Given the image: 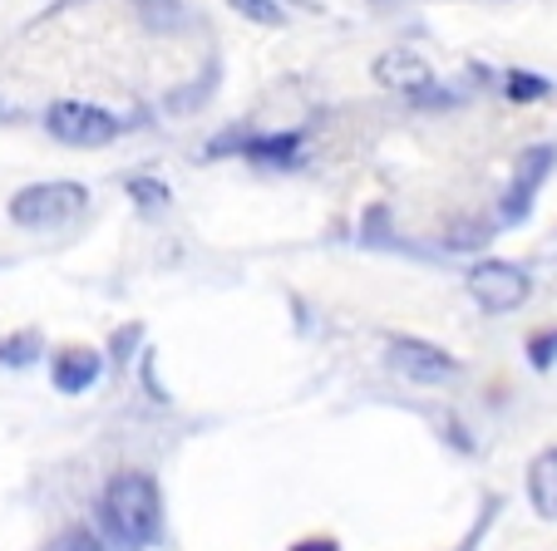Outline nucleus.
I'll list each match as a JSON object with an SVG mask.
<instances>
[{
    "mask_svg": "<svg viewBox=\"0 0 557 551\" xmlns=\"http://www.w3.org/2000/svg\"><path fill=\"white\" fill-rule=\"evenodd\" d=\"M469 296L488 315H513L533 296V276L523 266H513V261H479L469 271Z\"/></svg>",
    "mask_w": 557,
    "mask_h": 551,
    "instance_id": "5",
    "label": "nucleus"
},
{
    "mask_svg": "<svg viewBox=\"0 0 557 551\" xmlns=\"http://www.w3.org/2000/svg\"><path fill=\"white\" fill-rule=\"evenodd\" d=\"M45 354L40 330H15V335H0V364L5 370H30L35 360Z\"/></svg>",
    "mask_w": 557,
    "mask_h": 551,
    "instance_id": "11",
    "label": "nucleus"
},
{
    "mask_svg": "<svg viewBox=\"0 0 557 551\" xmlns=\"http://www.w3.org/2000/svg\"><path fill=\"white\" fill-rule=\"evenodd\" d=\"M292 551H341V541L336 537H301V541H292Z\"/></svg>",
    "mask_w": 557,
    "mask_h": 551,
    "instance_id": "22",
    "label": "nucleus"
},
{
    "mask_svg": "<svg viewBox=\"0 0 557 551\" xmlns=\"http://www.w3.org/2000/svg\"><path fill=\"white\" fill-rule=\"evenodd\" d=\"M99 375H104V354L89 350V345H70L50 360V385L60 395H85L99 385Z\"/></svg>",
    "mask_w": 557,
    "mask_h": 551,
    "instance_id": "8",
    "label": "nucleus"
},
{
    "mask_svg": "<svg viewBox=\"0 0 557 551\" xmlns=\"http://www.w3.org/2000/svg\"><path fill=\"white\" fill-rule=\"evenodd\" d=\"M557 167V148L553 143H533L518 153V167H513V183H508L504 192V222L513 227V222H528V212H533V198L537 188L547 183V173Z\"/></svg>",
    "mask_w": 557,
    "mask_h": 551,
    "instance_id": "7",
    "label": "nucleus"
},
{
    "mask_svg": "<svg viewBox=\"0 0 557 551\" xmlns=\"http://www.w3.org/2000/svg\"><path fill=\"white\" fill-rule=\"evenodd\" d=\"M138 340H144V325H124V330H114V340H109V354H114V364H124L128 354L138 350Z\"/></svg>",
    "mask_w": 557,
    "mask_h": 551,
    "instance_id": "20",
    "label": "nucleus"
},
{
    "mask_svg": "<svg viewBox=\"0 0 557 551\" xmlns=\"http://www.w3.org/2000/svg\"><path fill=\"white\" fill-rule=\"evenodd\" d=\"M547 89H553V84L533 70H508L504 74V95L513 99V104H537V99H547Z\"/></svg>",
    "mask_w": 557,
    "mask_h": 551,
    "instance_id": "13",
    "label": "nucleus"
},
{
    "mask_svg": "<svg viewBox=\"0 0 557 551\" xmlns=\"http://www.w3.org/2000/svg\"><path fill=\"white\" fill-rule=\"evenodd\" d=\"M444 438H449V443H454V448H459V453H473V438H469V434H463V428H459V424H454V418H444Z\"/></svg>",
    "mask_w": 557,
    "mask_h": 551,
    "instance_id": "23",
    "label": "nucleus"
},
{
    "mask_svg": "<svg viewBox=\"0 0 557 551\" xmlns=\"http://www.w3.org/2000/svg\"><path fill=\"white\" fill-rule=\"evenodd\" d=\"M138 5H144V21L153 25V30H178V25H188L183 0H138Z\"/></svg>",
    "mask_w": 557,
    "mask_h": 551,
    "instance_id": "14",
    "label": "nucleus"
},
{
    "mask_svg": "<svg viewBox=\"0 0 557 551\" xmlns=\"http://www.w3.org/2000/svg\"><path fill=\"white\" fill-rule=\"evenodd\" d=\"M45 551H104V541H99L95 527H64Z\"/></svg>",
    "mask_w": 557,
    "mask_h": 551,
    "instance_id": "17",
    "label": "nucleus"
},
{
    "mask_svg": "<svg viewBox=\"0 0 557 551\" xmlns=\"http://www.w3.org/2000/svg\"><path fill=\"white\" fill-rule=\"evenodd\" d=\"M498 508H504V498H484V508H479V517H473V527L463 531V537H459V547H454V551H479V547H484V537H488V527H494Z\"/></svg>",
    "mask_w": 557,
    "mask_h": 551,
    "instance_id": "15",
    "label": "nucleus"
},
{
    "mask_svg": "<svg viewBox=\"0 0 557 551\" xmlns=\"http://www.w3.org/2000/svg\"><path fill=\"white\" fill-rule=\"evenodd\" d=\"M385 364L400 379H410V385H449L459 375V360L449 350H440L430 340H414V335H395L385 345Z\"/></svg>",
    "mask_w": 557,
    "mask_h": 551,
    "instance_id": "6",
    "label": "nucleus"
},
{
    "mask_svg": "<svg viewBox=\"0 0 557 551\" xmlns=\"http://www.w3.org/2000/svg\"><path fill=\"white\" fill-rule=\"evenodd\" d=\"M227 5H232V11H237V15H247V21H252V25H267V30H276V25L286 21V15H282V5H276V0H227Z\"/></svg>",
    "mask_w": 557,
    "mask_h": 551,
    "instance_id": "16",
    "label": "nucleus"
},
{
    "mask_svg": "<svg viewBox=\"0 0 557 551\" xmlns=\"http://www.w3.org/2000/svg\"><path fill=\"white\" fill-rule=\"evenodd\" d=\"M247 158L257 167H301L306 163V134L301 128H282V134H252V128H227L208 143V158Z\"/></svg>",
    "mask_w": 557,
    "mask_h": 551,
    "instance_id": "3",
    "label": "nucleus"
},
{
    "mask_svg": "<svg viewBox=\"0 0 557 551\" xmlns=\"http://www.w3.org/2000/svg\"><path fill=\"white\" fill-rule=\"evenodd\" d=\"M528 364H533L537 375H547L557 364V330H537L533 340H528Z\"/></svg>",
    "mask_w": 557,
    "mask_h": 551,
    "instance_id": "18",
    "label": "nucleus"
},
{
    "mask_svg": "<svg viewBox=\"0 0 557 551\" xmlns=\"http://www.w3.org/2000/svg\"><path fill=\"white\" fill-rule=\"evenodd\" d=\"M528 502H533L537 517L557 522V443L528 463Z\"/></svg>",
    "mask_w": 557,
    "mask_h": 551,
    "instance_id": "10",
    "label": "nucleus"
},
{
    "mask_svg": "<svg viewBox=\"0 0 557 551\" xmlns=\"http://www.w3.org/2000/svg\"><path fill=\"white\" fill-rule=\"evenodd\" d=\"M124 192L134 198V208H138V212H148V217H153V212H163V208L173 202L169 183H158V177H128Z\"/></svg>",
    "mask_w": 557,
    "mask_h": 551,
    "instance_id": "12",
    "label": "nucleus"
},
{
    "mask_svg": "<svg viewBox=\"0 0 557 551\" xmlns=\"http://www.w3.org/2000/svg\"><path fill=\"white\" fill-rule=\"evenodd\" d=\"M375 79L385 84V89H400V95L410 99V95H420V89H430L434 70L414 50H385L375 60Z\"/></svg>",
    "mask_w": 557,
    "mask_h": 551,
    "instance_id": "9",
    "label": "nucleus"
},
{
    "mask_svg": "<svg viewBox=\"0 0 557 551\" xmlns=\"http://www.w3.org/2000/svg\"><path fill=\"white\" fill-rule=\"evenodd\" d=\"M45 134L64 148H109L124 134V118H114L99 104H85V99H60L45 109Z\"/></svg>",
    "mask_w": 557,
    "mask_h": 551,
    "instance_id": "4",
    "label": "nucleus"
},
{
    "mask_svg": "<svg viewBox=\"0 0 557 551\" xmlns=\"http://www.w3.org/2000/svg\"><path fill=\"white\" fill-rule=\"evenodd\" d=\"M144 385H148V399H153V404H169V389L158 385V370H153V350L144 354Z\"/></svg>",
    "mask_w": 557,
    "mask_h": 551,
    "instance_id": "21",
    "label": "nucleus"
},
{
    "mask_svg": "<svg viewBox=\"0 0 557 551\" xmlns=\"http://www.w3.org/2000/svg\"><path fill=\"white\" fill-rule=\"evenodd\" d=\"M212 84H218V64H212V70H208V79H202V84H188V95H173V99H169V109H173V114H188V109L208 104Z\"/></svg>",
    "mask_w": 557,
    "mask_h": 551,
    "instance_id": "19",
    "label": "nucleus"
},
{
    "mask_svg": "<svg viewBox=\"0 0 557 551\" xmlns=\"http://www.w3.org/2000/svg\"><path fill=\"white\" fill-rule=\"evenodd\" d=\"M99 522H104L109 541L119 551H144L163 537V492H158L153 473L124 468L109 478L104 498H99Z\"/></svg>",
    "mask_w": 557,
    "mask_h": 551,
    "instance_id": "1",
    "label": "nucleus"
},
{
    "mask_svg": "<svg viewBox=\"0 0 557 551\" xmlns=\"http://www.w3.org/2000/svg\"><path fill=\"white\" fill-rule=\"evenodd\" d=\"M85 208H89L85 183H64V177H54V183H30V188L15 192L11 222L25 227V231H60V227H70Z\"/></svg>",
    "mask_w": 557,
    "mask_h": 551,
    "instance_id": "2",
    "label": "nucleus"
}]
</instances>
